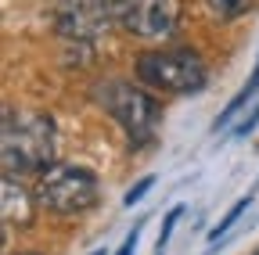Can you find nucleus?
<instances>
[{"mask_svg":"<svg viewBox=\"0 0 259 255\" xmlns=\"http://www.w3.org/2000/svg\"><path fill=\"white\" fill-rule=\"evenodd\" d=\"M119 25L137 40H166L180 25V0H119Z\"/></svg>","mask_w":259,"mask_h":255,"instance_id":"6","label":"nucleus"},{"mask_svg":"<svg viewBox=\"0 0 259 255\" xmlns=\"http://www.w3.org/2000/svg\"><path fill=\"white\" fill-rule=\"evenodd\" d=\"M255 122H259V108H252V112H248V115L234 126V137H248V133L255 130Z\"/></svg>","mask_w":259,"mask_h":255,"instance_id":"12","label":"nucleus"},{"mask_svg":"<svg viewBox=\"0 0 259 255\" xmlns=\"http://www.w3.org/2000/svg\"><path fill=\"white\" fill-rule=\"evenodd\" d=\"M36 201L58 216H79L87 209L97 205V176L87 166H72V162H54L47 173L36 176Z\"/></svg>","mask_w":259,"mask_h":255,"instance_id":"4","label":"nucleus"},{"mask_svg":"<svg viewBox=\"0 0 259 255\" xmlns=\"http://www.w3.org/2000/svg\"><path fill=\"white\" fill-rule=\"evenodd\" d=\"M137 237H141V227H134V230L126 234V241L119 244V251H115V255H134V251H137Z\"/></svg>","mask_w":259,"mask_h":255,"instance_id":"13","label":"nucleus"},{"mask_svg":"<svg viewBox=\"0 0 259 255\" xmlns=\"http://www.w3.org/2000/svg\"><path fill=\"white\" fill-rule=\"evenodd\" d=\"M94 93H97V105L119 122V130L126 133V140L134 147L155 144V137L162 130V105L151 97V90L134 86L126 79H108Z\"/></svg>","mask_w":259,"mask_h":255,"instance_id":"2","label":"nucleus"},{"mask_svg":"<svg viewBox=\"0 0 259 255\" xmlns=\"http://www.w3.org/2000/svg\"><path fill=\"white\" fill-rule=\"evenodd\" d=\"M0 201H4V223L8 227H29L32 223L36 201H32V194L15 176H4V183H0Z\"/></svg>","mask_w":259,"mask_h":255,"instance_id":"7","label":"nucleus"},{"mask_svg":"<svg viewBox=\"0 0 259 255\" xmlns=\"http://www.w3.org/2000/svg\"><path fill=\"white\" fill-rule=\"evenodd\" d=\"M248 205H252V190H248V194H241V198H238V201H234L231 209H227V212H223V219H220V223H216V227L209 230V241H212V244H220V241H223L227 234H231V227H234V223L241 219V212H245Z\"/></svg>","mask_w":259,"mask_h":255,"instance_id":"10","label":"nucleus"},{"mask_svg":"<svg viewBox=\"0 0 259 255\" xmlns=\"http://www.w3.org/2000/svg\"><path fill=\"white\" fill-rule=\"evenodd\" d=\"M255 93H259V58H255V69H252L248 83H245V86H241V90L234 93L231 101H227V108H223V112L216 115V122H212V126H216V130H220V126H227V122H231V119H234V115H238V112H241V108H245V105H248V101L255 97Z\"/></svg>","mask_w":259,"mask_h":255,"instance_id":"8","label":"nucleus"},{"mask_svg":"<svg viewBox=\"0 0 259 255\" xmlns=\"http://www.w3.org/2000/svg\"><path fill=\"white\" fill-rule=\"evenodd\" d=\"M252 255H259V248H255V251H252Z\"/></svg>","mask_w":259,"mask_h":255,"instance_id":"16","label":"nucleus"},{"mask_svg":"<svg viewBox=\"0 0 259 255\" xmlns=\"http://www.w3.org/2000/svg\"><path fill=\"white\" fill-rule=\"evenodd\" d=\"M90 255H105V251H90Z\"/></svg>","mask_w":259,"mask_h":255,"instance_id":"14","label":"nucleus"},{"mask_svg":"<svg viewBox=\"0 0 259 255\" xmlns=\"http://www.w3.org/2000/svg\"><path fill=\"white\" fill-rule=\"evenodd\" d=\"M4 176H40L54 166V119L44 112L4 108Z\"/></svg>","mask_w":259,"mask_h":255,"instance_id":"1","label":"nucleus"},{"mask_svg":"<svg viewBox=\"0 0 259 255\" xmlns=\"http://www.w3.org/2000/svg\"><path fill=\"white\" fill-rule=\"evenodd\" d=\"M259 4V0H205V8L216 22H234L241 15H248L252 8Z\"/></svg>","mask_w":259,"mask_h":255,"instance_id":"9","label":"nucleus"},{"mask_svg":"<svg viewBox=\"0 0 259 255\" xmlns=\"http://www.w3.org/2000/svg\"><path fill=\"white\" fill-rule=\"evenodd\" d=\"M151 187H155V176H151V173H148V176H141V180H137L134 187H130L126 194H122V205H126V209H130V205H137V201H141V198L148 194Z\"/></svg>","mask_w":259,"mask_h":255,"instance_id":"11","label":"nucleus"},{"mask_svg":"<svg viewBox=\"0 0 259 255\" xmlns=\"http://www.w3.org/2000/svg\"><path fill=\"white\" fill-rule=\"evenodd\" d=\"M25 255H36V251H25Z\"/></svg>","mask_w":259,"mask_h":255,"instance_id":"15","label":"nucleus"},{"mask_svg":"<svg viewBox=\"0 0 259 255\" xmlns=\"http://www.w3.org/2000/svg\"><path fill=\"white\" fill-rule=\"evenodd\" d=\"M137 79L158 93H198L209 83V69L198 50L191 47H158L144 50L134 61Z\"/></svg>","mask_w":259,"mask_h":255,"instance_id":"3","label":"nucleus"},{"mask_svg":"<svg viewBox=\"0 0 259 255\" xmlns=\"http://www.w3.org/2000/svg\"><path fill=\"white\" fill-rule=\"evenodd\" d=\"M119 22V0H58L54 29L69 43H94Z\"/></svg>","mask_w":259,"mask_h":255,"instance_id":"5","label":"nucleus"}]
</instances>
